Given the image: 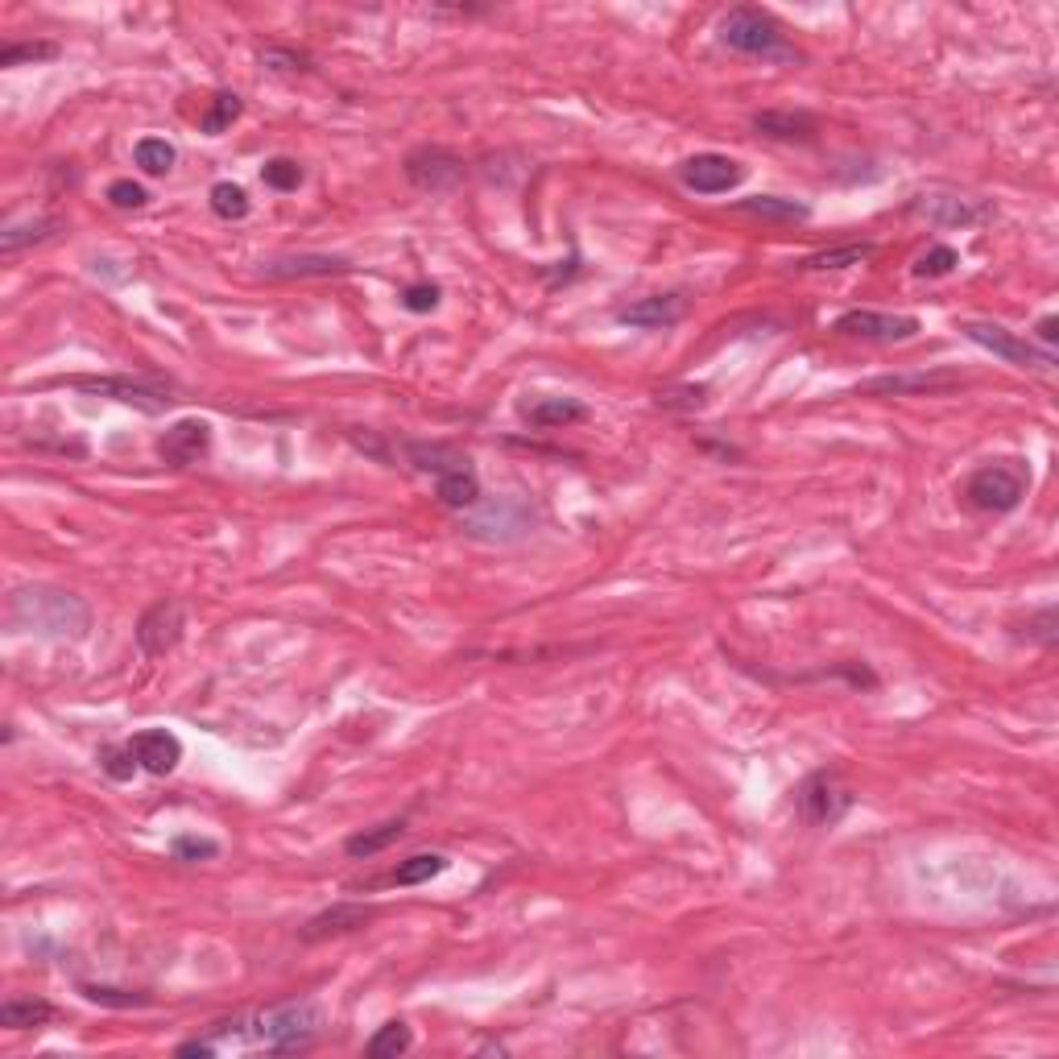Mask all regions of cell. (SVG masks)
Masks as SVG:
<instances>
[{
  "label": "cell",
  "instance_id": "1",
  "mask_svg": "<svg viewBox=\"0 0 1059 1059\" xmlns=\"http://www.w3.org/2000/svg\"><path fill=\"white\" fill-rule=\"evenodd\" d=\"M4 621L17 634H46V637H87L92 629V608L54 584H21L4 601Z\"/></svg>",
  "mask_w": 1059,
  "mask_h": 1059
},
{
  "label": "cell",
  "instance_id": "2",
  "mask_svg": "<svg viewBox=\"0 0 1059 1059\" xmlns=\"http://www.w3.org/2000/svg\"><path fill=\"white\" fill-rule=\"evenodd\" d=\"M245 1023H248V1035H253L265 1051H274V1056H294V1051H307V1047L324 1035L327 1014L319 1002H307V997H303V1002L269 1006V1010L253 1014V1018H245Z\"/></svg>",
  "mask_w": 1059,
  "mask_h": 1059
},
{
  "label": "cell",
  "instance_id": "3",
  "mask_svg": "<svg viewBox=\"0 0 1059 1059\" xmlns=\"http://www.w3.org/2000/svg\"><path fill=\"white\" fill-rule=\"evenodd\" d=\"M720 42L737 54H750V59H762V63H795L803 59L795 50V42L786 38V30L758 4H737L724 13L720 21Z\"/></svg>",
  "mask_w": 1059,
  "mask_h": 1059
},
{
  "label": "cell",
  "instance_id": "4",
  "mask_svg": "<svg viewBox=\"0 0 1059 1059\" xmlns=\"http://www.w3.org/2000/svg\"><path fill=\"white\" fill-rule=\"evenodd\" d=\"M1030 489V473L1018 468L1014 459H1002V464H985L977 473L968 476L964 485V501L981 513H1010V509L1023 506V497Z\"/></svg>",
  "mask_w": 1059,
  "mask_h": 1059
},
{
  "label": "cell",
  "instance_id": "5",
  "mask_svg": "<svg viewBox=\"0 0 1059 1059\" xmlns=\"http://www.w3.org/2000/svg\"><path fill=\"white\" fill-rule=\"evenodd\" d=\"M848 807H853V795L832 770H815L795 786V812L812 828H836L848 815Z\"/></svg>",
  "mask_w": 1059,
  "mask_h": 1059
},
{
  "label": "cell",
  "instance_id": "6",
  "mask_svg": "<svg viewBox=\"0 0 1059 1059\" xmlns=\"http://www.w3.org/2000/svg\"><path fill=\"white\" fill-rule=\"evenodd\" d=\"M961 331L973 343H981L985 352L1002 357L1006 364H1018V369H1039V373L1056 369V352H1047V348H1039L1035 340L1018 336V331H1010V327H1002V324H961Z\"/></svg>",
  "mask_w": 1059,
  "mask_h": 1059
},
{
  "label": "cell",
  "instance_id": "7",
  "mask_svg": "<svg viewBox=\"0 0 1059 1059\" xmlns=\"http://www.w3.org/2000/svg\"><path fill=\"white\" fill-rule=\"evenodd\" d=\"M71 385L92 398H113L120 406H137L141 414H162L174 402L166 385L146 381V377H71Z\"/></svg>",
  "mask_w": 1059,
  "mask_h": 1059
},
{
  "label": "cell",
  "instance_id": "8",
  "mask_svg": "<svg viewBox=\"0 0 1059 1059\" xmlns=\"http://www.w3.org/2000/svg\"><path fill=\"white\" fill-rule=\"evenodd\" d=\"M832 331L869 343H902L919 336V319L914 315H894V310H845L832 324Z\"/></svg>",
  "mask_w": 1059,
  "mask_h": 1059
},
{
  "label": "cell",
  "instance_id": "9",
  "mask_svg": "<svg viewBox=\"0 0 1059 1059\" xmlns=\"http://www.w3.org/2000/svg\"><path fill=\"white\" fill-rule=\"evenodd\" d=\"M182 629H187V604L166 596V601L149 604L141 621H137V646L146 658H162L182 642Z\"/></svg>",
  "mask_w": 1059,
  "mask_h": 1059
},
{
  "label": "cell",
  "instance_id": "10",
  "mask_svg": "<svg viewBox=\"0 0 1059 1059\" xmlns=\"http://www.w3.org/2000/svg\"><path fill=\"white\" fill-rule=\"evenodd\" d=\"M679 182L696 195H724L745 182V166L729 153H696V158L679 162Z\"/></svg>",
  "mask_w": 1059,
  "mask_h": 1059
},
{
  "label": "cell",
  "instance_id": "11",
  "mask_svg": "<svg viewBox=\"0 0 1059 1059\" xmlns=\"http://www.w3.org/2000/svg\"><path fill=\"white\" fill-rule=\"evenodd\" d=\"M914 215H923L928 224H940V229H977V224H989L994 220V203H981V199H964V195H919L911 203Z\"/></svg>",
  "mask_w": 1059,
  "mask_h": 1059
},
{
  "label": "cell",
  "instance_id": "12",
  "mask_svg": "<svg viewBox=\"0 0 1059 1059\" xmlns=\"http://www.w3.org/2000/svg\"><path fill=\"white\" fill-rule=\"evenodd\" d=\"M464 174H468L464 158L443 146H423L406 158V179L419 191H452V187L464 182Z\"/></svg>",
  "mask_w": 1059,
  "mask_h": 1059
},
{
  "label": "cell",
  "instance_id": "13",
  "mask_svg": "<svg viewBox=\"0 0 1059 1059\" xmlns=\"http://www.w3.org/2000/svg\"><path fill=\"white\" fill-rule=\"evenodd\" d=\"M964 377L952 369H935V373H886V377H869L857 385V393L865 398H902V393H940V390H956Z\"/></svg>",
  "mask_w": 1059,
  "mask_h": 1059
},
{
  "label": "cell",
  "instance_id": "14",
  "mask_svg": "<svg viewBox=\"0 0 1059 1059\" xmlns=\"http://www.w3.org/2000/svg\"><path fill=\"white\" fill-rule=\"evenodd\" d=\"M208 447H212V426L203 419H182L158 440V456L170 468H191L195 459L208 456Z\"/></svg>",
  "mask_w": 1059,
  "mask_h": 1059
},
{
  "label": "cell",
  "instance_id": "15",
  "mask_svg": "<svg viewBox=\"0 0 1059 1059\" xmlns=\"http://www.w3.org/2000/svg\"><path fill=\"white\" fill-rule=\"evenodd\" d=\"M687 315L684 294H650V298H637L629 307L617 310V324L625 327H642V331H663L675 327Z\"/></svg>",
  "mask_w": 1059,
  "mask_h": 1059
},
{
  "label": "cell",
  "instance_id": "16",
  "mask_svg": "<svg viewBox=\"0 0 1059 1059\" xmlns=\"http://www.w3.org/2000/svg\"><path fill=\"white\" fill-rule=\"evenodd\" d=\"M262 274L274 277V282H290V277H340V274H352V262L331 257V253H290V257L265 262Z\"/></svg>",
  "mask_w": 1059,
  "mask_h": 1059
},
{
  "label": "cell",
  "instance_id": "17",
  "mask_svg": "<svg viewBox=\"0 0 1059 1059\" xmlns=\"http://www.w3.org/2000/svg\"><path fill=\"white\" fill-rule=\"evenodd\" d=\"M133 753H137V762H141V770H149V774H170V770L182 762V741L170 729H146V733H137L129 741Z\"/></svg>",
  "mask_w": 1059,
  "mask_h": 1059
},
{
  "label": "cell",
  "instance_id": "18",
  "mask_svg": "<svg viewBox=\"0 0 1059 1059\" xmlns=\"http://www.w3.org/2000/svg\"><path fill=\"white\" fill-rule=\"evenodd\" d=\"M518 414H522L530 426H538V431H554V426L584 423L587 406L575 402V398H534V402H522Z\"/></svg>",
  "mask_w": 1059,
  "mask_h": 1059
},
{
  "label": "cell",
  "instance_id": "19",
  "mask_svg": "<svg viewBox=\"0 0 1059 1059\" xmlns=\"http://www.w3.org/2000/svg\"><path fill=\"white\" fill-rule=\"evenodd\" d=\"M373 919L369 907H357V902H336L331 911L315 914L307 928H303V940L315 944V940H327V935H343V931H357Z\"/></svg>",
  "mask_w": 1059,
  "mask_h": 1059
},
{
  "label": "cell",
  "instance_id": "20",
  "mask_svg": "<svg viewBox=\"0 0 1059 1059\" xmlns=\"http://www.w3.org/2000/svg\"><path fill=\"white\" fill-rule=\"evenodd\" d=\"M435 493L447 509H473L480 501V476H476L473 459H464L456 468H447L443 476H435Z\"/></svg>",
  "mask_w": 1059,
  "mask_h": 1059
},
{
  "label": "cell",
  "instance_id": "21",
  "mask_svg": "<svg viewBox=\"0 0 1059 1059\" xmlns=\"http://www.w3.org/2000/svg\"><path fill=\"white\" fill-rule=\"evenodd\" d=\"M753 129L762 133V137H770V141H815V133H819V125H815L812 113H758L753 116Z\"/></svg>",
  "mask_w": 1059,
  "mask_h": 1059
},
{
  "label": "cell",
  "instance_id": "22",
  "mask_svg": "<svg viewBox=\"0 0 1059 1059\" xmlns=\"http://www.w3.org/2000/svg\"><path fill=\"white\" fill-rule=\"evenodd\" d=\"M402 832H406V819L398 815V819H385V824H377V828H364V832H357V836H348L343 853H348V857H357V861H369V857L385 853L390 845H398V840H402Z\"/></svg>",
  "mask_w": 1059,
  "mask_h": 1059
},
{
  "label": "cell",
  "instance_id": "23",
  "mask_svg": "<svg viewBox=\"0 0 1059 1059\" xmlns=\"http://www.w3.org/2000/svg\"><path fill=\"white\" fill-rule=\"evenodd\" d=\"M50 1018H54V1006L46 997H9L0 1006V1027L9 1030H38L46 1027Z\"/></svg>",
  "mask_w": 1059,
  "mask_h": 1059
},
{
  "label": "cell",
  "instance_id": "24",
  "mask_svg": "<svg viewBox=\"0 0 1059 1059\" xmlns=\"http://www.w3.org/2000/svg\"><path fill=\"white\" fill-rule=\"evenodd\" d=\"M737 212L758 215V220H783V224H795V220H807L812 208H807V203H795V199H783V195H753V199H737Z\"/></svg>",
  "mask_w": 1059,
  "mask_h": 1059
},
{
  "label": "cell",
  "instance_id": "25",
  "mask_svg": "<svg viewBox=\"0 0 1059 1059\" xmlns=\"http://www.w3.org/2000/svg\"><path fill=\"white\" fill-rule=\"evenodd\" d=\"M406 456L419 473H431V476H443L447 468H456V464L468 459L464 452L447 447V443H406Z\"/></svg>",
  "mask_w": 1059,
  "mask_h": 1059
},
{
  "label": "cell",
  "instance_id": "26",
  "mask_svg": "<svg viewBox=\"0 0 1059 1059\" xmlns=\"http://www.w3.org/2000/svg\"><path fill=\"white\" fill-rule=\"evenodd\" d=\"M443 869H447V857H443V853H414L406 861H398L390 881L393 886H423V881L440 878Z\"/></svg>",
  "mask_w": 1059,
  "mask_h": 1059
},
{
  "label": "cell",
  "instance_id": "27",
  "mask_svg": "<svg viewBox=\"0 0 1059 1059\" xmlns=\"http://www.w3.org/2000/svg\"><path fill=\"white\" fill-rule=\"evenodd\" d=\"M133 162L141 166L146 174H170L174 162H179V149L170 146L166 137H141V141L133 146Z\"/></svg>",
  "mask_w": 1059,
  "mask_h": 1059
},
{
  "label": "cell",
  "instance_id": "28",
  "mask_svg": "<svg viewBox=\"0 0 1059 1059\" xmlns=\"http://www.w3.org/2000/svg\"><path fill=\"white\" fill-rule=\"evenodd\" d=\"M54 229H59V220H50V215H33V220H25V224H9V229L0 232V253L9 257V253H17V248L38 245V241H46Z\"/></svg>",
  "mask_w": 1059,
  "mask_h": 1059
},
{
  "label": "cell",
  "instance_id": "29",
  "mask_svg": "<svg viewBox=\"0 0 1059 1059\" xmlns=\"http://www.w3.org/2000/svg\"><path fill=\"white\" fill-rule=\"evenodd\" d=\"M873 257V241H861V245H836V248H819L812 253L803 269H848V265H861Z\"/></svg>",
  "mask_w": 1059,
  "mask_h": 1059
},
{
  "label": "cell",
  "instance_id": "30",
  "mask_svg": "<svg viewBox=\"0 0 1059 1059\" xmlns=\"http://www.w3.org/2000/svg\"><path fill=\"white\" fill-rule=\"evenodd\" d=\"M410 1047H414V1030L406 1027V1023H385V1027L377 1030L373 1039L364 1044V1051L373 1059H398V1056H406Z\"/></svg>",
  "mask_w": 1059,
  "mask_h": 1059
},
{
  "label": "cell",
  "instance_id": "31",
  "mask_svg": "<svg viewBox=\"0 0 1059 1059\" xmlns=\"http://www.w3.org/2000/svg\"><path fill=\"white\" fill-rule=\"evenodd\" d=\"M241 108H245V104H241V96H236V92H215L212 108L199 116V129L208 133V137H220L224 129H232V120L241 116Z\"/></svg>",
  "mask_w": 1059,
  "mask_h": 1059
},
{
  "label": "cell",
  "instance_id": "32",
  "mask_svg": "<svg viewBox=\"0 0 1059 1059\" xmlns=\"http://www.w3.org/2000/svg\"><path fill=\"white\" fill-rule=\"evenodd\" d=\"M208 203H212V212L220 215V220H245L248 215V195H245V187H236V182H215L212 191H208Z\"/></svg>",
  "mask_w": 1059,
  "mask_h": 1059
},
{
  "label": "cell",
  "instance_id": "33",
  "mask_svg": "<svg viewBox=\"0 0 1059 1059\" xmlns=\"http://www.w3.org/2000/svg\"><path fill=\"white\" fill-rule=\"evenodd\" d=\"M80 994L96 1006H108V1010H141L149 1006L153 997L149 994H133V989H113V985H80Z\"/></svg>",
  "mask_w": 1059,
  "mask_h": 1059
},
{
  "label": "cell",
  "instance_id": "34",
  "mask_svg": "<svg viewBox=\"0 0 1059 1059\" xmlns=\"http://www.w3.org/2000/svg\"><path fill=\"white\" fill-rule=\"evenodd\" d=\"M50 59H59V42H13V46L0 50V66L4 71L25 63H50Z\"/></svg>",
  "mask_w": 1059,
  "mask_h": 1059
},
{
  "label": "cell",
  "instance_id": "35",
  "mask_svg": "<svg viewBox=\"0 0 1059 1059\" xmlns=\"http://www.w3.org/2000/svg\"><path fill=\"white\" fill-rule=\"evenodd\" d=\"M303 166L294 162V158H269V162L262 166V182L265 187H274V191H298L303 187Z\"/></svg>",
  "mask_w": 1059,
  "mask_h": 1059
},
{
  "label": "cell",
  "instance_id": "36",
  "mask_svg": "<svg viewBox=\"0 0 1059 1059\" xmlns=\"http://www.w3.org/2000/svg\"><path fill=\"white\" fill-rule=\"evenodd\" d=\"M137 766H141V762H137L133 745H104V750H99V770H104L113 783H129Z\"/></svg>",
  "mask_w": 1059,
  "mask_h": 1059
},
{
  "label": "cell",
  "instance_id": "37",
  "mask_svg": "<svg viewBox=\"0 0 1059 1059\" xmlns=\"http://www.w3.org/2000/svg\"><path fill=\"white\" fill-rule=\"evenodd\" d=\"M961 265V257H956V248H947V245H935V248H928L919 262H914V274L919 277H944V274H952Z\"/></svg>",
  "mask_w": 1059,
  "mask_h": 1059
},
{
  "label": "cell",
  "instance_id": "38",
  "mask_svg": "<svg viewBox=\"0 0 1059 1059\" xmlns=\"http://www.w3.org/2000/svg\"><path fill=\"white\" fill-rule=\"evenodd\" d=\"M108 203L120 208V212H137V208H146L149 203V191L133 179H116L113 187H108Z\"/></svg>",
  "mask_w": 1059,
  "mask_h": 1059
},
{
  "label": "cell",
  "instance_id": "39",
  "mask_svg": "<svg viewBox=\"0 0 1059 1059\" xmlns=\"http://www.w3.org/2000/svg\"><path fill=\"white\" fill-rule=\"evenodd\" d=\"M170 853H174L179 861H212V857H220V845L208 840V836H174Z\"/></svg>",
  "mask_w": 1059,
  "mask_h": 1059
},
{
  "label": "cell",
  "instance_id": "40",
  "mask_svg": "<svg viewBox=\"0 0 1059 1059\" xmlns=\"http://www.w3.org/2000/svg\"><path fill=\"white\" fill-rule=\"evenodd\" d=\"M443 290L435 286V282H419V286H406L402 290V307L414 310V315H431V310L440 307Z\"/></svg>",
  "mask_w": 1059,
  "mask_h": 1059
},
{
  "label": "cell",
  "instance_id": "41",
  "mask_svg": "<svg viewBox=\"0 0 1059 1059\" xmlns=\"http://www.w3.org/2000/svg\"><path fill=\"white\" fill-rule=\"evenodd\" d=\"M1027 637H1035L1039 646H1056V604H1047V608H1039L1035 617H1030V629H1027Z\"/></svg>",
  "mask_w": 1059,
  "mask_h": 1059
},
{
  "label": "cell",
  "instance_id": "42",
  "mask_svg": "<svg viewBox=\"0 0 1059 1059\" xmlns=\"http://www.w3.org/2000/svg\"><path fill=\"white\" fill-rule=\"evenodd\" d=\"M262 63L269 66V71H307V54H294V50H277V46H269L262 54Z\"/></svg>",
  "mask_w": 1059,
  "mask_h": 1059
},
{
  "label": "cell",
  "instance_id": "43",
  "mask_svg": "<svg viewBox=\"0 0 1059 1059\" xmlns=\"http://www.w3.org/2000/svg\"><path fill=\"white\" fill-rule=\"evenodd\" d=\"M1035 340H1039V348L1056 352V340H1059V319H1056V315H1044V319H1039V327H1035Z\"/></svg>",
  "mask_w": 1059,
  "mask_h": 1059
},
{
  "label": "cell",
  "instance_id": "44",
  "mask_svg": "<svg viewBox=\"0 0 1059 1059\" xmlns=\"http://www.w3.org/2000/svg\"><path fill=\"white\" fill-rule=\"evenodd\" d=\"M215 1051H220V1044H215V1039H191V1044L179 1047V1056H199V1059L215 1056Z\"/></svg>",
  "mask_w": 1059,
  "mask_h": 1059
}]
</instances>
